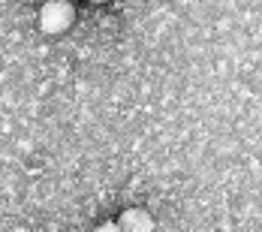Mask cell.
<instances>
[{"label":"cell","instance_id":"7a4b0ae2","mask_svg":"<svg viewBox=\"0 0 262 232\" xmlns=\"http://www.w3.org/2000/svg\"><path fill=\"white\" fill-rule=\"evenodd\" d=\"M118 229L121 232H151L154 229V223H151L148 211H142V208H130V211H124Z\"/></svg>","mask_w":262,"mask_h":232},{"label":"cell","instance_id":"3957f363","mask_svg":"<svg viewBox=\"0 0 262 232\" xmlns=\"http://www.w3.org/2000/svg\"><path fill=\"white\" fill-rule=\"evenodd\" d=\"M97 232H121V229H118V223H103Z\"/></svg>","mask_w":262,"mask_h":232},{"label":"cell","instance_id":"6da1fadb","mask_svg":"<svg viewBox=\"0 0 262 232\" xmlns=\"http://www.w3.org/2000/svg\"><path fill=\"white\" fill-rule=\"evenodd\" d=\"M70 25H73V6L67 0H49L39 9V27L46 33H63Z\"/></svg>","mask_w":262,"mask_h":232}]
</instances>
